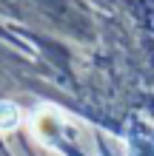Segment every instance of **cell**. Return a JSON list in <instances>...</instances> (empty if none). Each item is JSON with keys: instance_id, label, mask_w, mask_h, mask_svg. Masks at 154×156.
<instances>
[{"instance_id": "cell-1", "label": "cell", "mask_w": 154, "mask_h": 156, "mask_svg": "<svg viewBox=\"0 0 154 156\" xmlns=\"http://www.w3.org/2000/svg\"><path fill=\"white\" fill-rule=\"evenodd\" d=\"M17 122H20V108L12 102H0V131L17 128Z\"/></svg>"}]
</instances>
